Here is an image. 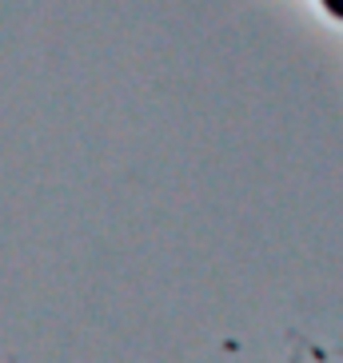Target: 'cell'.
Wrapping results in <instances>:
<instances>
[{
  "label": "cell",
  "instance_id": "cell-1",
  "mask_svg": "<svg viewBox=\"0 0 343 363\" xmlns=\"http://www.w3.org/2000/svg\"><path fill=\"white\" fill-rule=\"evenodd\" d=\"M320 4H323L327 12H332L335 21H343V0H320Z\"/></svg>",
  "mask_w": 343,
  "mask_h": 363
}]
</instances>
